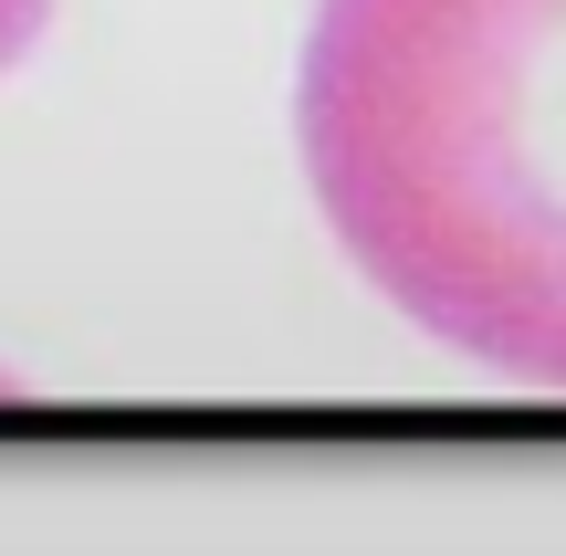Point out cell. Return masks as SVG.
Wrapping results in <instances>:
<instances>
[{
  "label": "cell",
  "mask_w": 566,
  "mask_h": 556,
  "mask_svg": "<svg viewBox=\"0 0 566 556\" xmlns=\"http://www.w3.org/2000/svg\"><path fill=\"white\" fill-rule=\"evenodd\" d=\"M294 126L409 326L566 389V0H315Z\"/></svg>",
  "instance_id": "obj_1"
},
{
  "label": "cell",
  "mask_w": 566,
  "mask_h": 556,
  "mask_svg": "<svg viewBox=\"0 0 566 556\" xmlns=\"http://www.w3.org/2000/svg\"><path fill=\"white\" fill-rule=\"evenodd\" d=\"M42 21H53V0H0V74L42 42Z\"/></svg>",
  "instance_id": "obj_2"
},
{
  "label": "cell",
  "mask_w": 566,
  "mask_h": 556,
  "mask_svg": "<svg viewBox=\"0 0 566 556\" xmlns=\"http://www.w3.org/2000/svg\"><path fill=\"white\" fill-rule=\"evenodd\" d=\"M0 399H21V389H11V378H0Z\"/></svg>",
  "instance_id": "obj_3"
}]
</instances>
